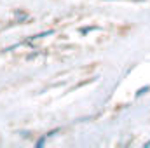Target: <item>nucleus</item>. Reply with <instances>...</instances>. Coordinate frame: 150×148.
<instances>
[{
    "instance_id": "f03ea898",
    "label": "nucleus",
    "mask_w": 150,
    "mask_h": 148,
    "mask_svg": "<svg viewBox=\"0 0 150 148\" xmlns=\"http://www.w3.org/2000/svg\"><path fill=\"white\" fill-rule=\"evenodd\" d=\"M147 147H150V141H149V143H147Z\"/></svg>"
},
{
    "instance_id": "f257e3e1",
    "label": "nucleus",
    "mask_w": 150,
    "mask_h": 148,
    "mask_svg": "<svg viewBox=\"0 0 150 148\" xmlns=\"http://www.w3.org/2000/svg\"><path fill=\"white\" fill-rule=\"evenodd\" d=\"M147 91H149V87H143V89H140V91L136 92V96H142V94H145Z\"/></svg>"
}]
</instances>
